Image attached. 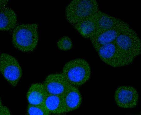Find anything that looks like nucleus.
Returning <instances> with one entry per match:
<instances>
[{
  "instance_id": "obj_11",
  "label": "nucleus",
  "mask_w": 141,
  "mask_h": 115,
  "mask_svg": "<svg viewBox=\"0 0 141 115\" xmlns=\"http://www.w3.org/2000/svg\"><path fill=\"white\" fill-rule=\"evenodd\" d=\"M63 96L65 103L66 113L77 109L82 103V96L78 87L70 85Z\"/></svg>"
},
{
  "instance_id": "obj_12",
  "label": "nucleus",
  "mask_w": 141,
  "mask_h": 115,
  "mask_svg": "<svg viewBox=\"0 0 141 115\" xmlns=\"http://www.w3.org/2000/svg\"><path fill=\"white\" fill-rule=\"evenodd\" d=\"M48 94L43 83H35L30 87L27 93V98L29 104H42L44 103Z\"/></svg>"
},
{
  "instance_id": "obj_4",
  "label": "nucleus",
  "mask_w": 141,
  "mask_h": 115,
  "mask_svg": "<svg viewBox=\"0 0 141 115\" xmlns=\"http://www.w3.org/2000/svg\"><path fill=\"white\" fill-rule=\"evenodd\" d=\"M95 50L103 62L113 67L128 65L134 60L125 53L114 41L102 45Z\"/></svg>"
},
{
  "instance_id": "obj_19",
  "label": "nucleus",
  "mask_w": 141,
  "mask_h": 115,
  "mask_svg": "<svg viewBox=\"0 0 141 115\" xmlns=\"http://www.w3.org/2000/svg\"><path fill=\"white\" fill-rule=\"evenodd\" d=\"M8 1V0H0V9L6 7Z\"/></svg>"
},
{
  "instance_id": "obj_13",
  "label": "nucleus",
  "mask_w": 141,
  "mask_h": 115,
  "mask_svg": "<svg viewBox=\"0 0 141 115\" xmlns=\"http://www.w3.org/2000/svg\"><path fill=\"white\" fill-rule=\"evenodd\" d=\"M44 103L50 114L62 115L66 113L65 105L63 95L48 94Z\"/></svg>"
},
{
  "instance_id": "obj_10",
  "label": "nucleus",
  "mask_w": 141,
  "mask_h": 115,
  "mask_svg": "<svg viewBox=\"0 0 141 115\" xmlns=\"http://www.w3.org/2000/svg\"><path fill=\"white\" fill-rule=\"evenodd\" d=\"M96 25L94 33L101 32L124 24L126 22L99 10L94 15Z\"/></svg>"
},
{
  "instance_id": "obj_2",
  "label": "nucleus",
  "mask_w": 141,
  "mask_h": 115,
  "mask_svg": "<svg viewBox=\"0 0 141 115\" xmlns=\"http://www.w3.org/2000/svg\"><path fill=\"white\" fill-rule=\"evenodd\" d=\"M61 73L70 85L78 87L89 79L91 71L86 61L77 58L67 63L63 68Z\"/></svg>"
},
{
  "instance_id": "obj_15",
  "label": "nucleus",
  "mask_w": 141,
  "mask_h": 115,
  "mask_svg": "<svg viewBox=\"0 0 141 115\" xmlns=\"http://www.w3.org/2000/svg\"><path fill=\"white\" fill-rule=\"evenodd\" d=\"M94 15L72 25L74 29L84 38H90L96 30V25Z\"/></svg>"
},
{
  "instance_id": "obj_5",
  "label": "nucleus",
  "mask_w": 141,
  "mask_h": 115,
  "mask_svg": "<svg viewBox=\"0 0 141 115\" xmlns=\"http://www.w3.org/2000/svg\"><path fill=\"white\" fill-rule=\"evenodd\" d=\"M114 42L125 53L134 59L141 53V40L131 27L120 34Z\"/></svg>"
},
{
  "instance_id": "obj_9",
  "label": "nucleus",
  "mask_w": 141,
  "mask_h": 115,
  "mask_svg": "<svg viewBox=\"0 0 141 115\" xmlns=\"http://www.w3.org/2000/svg\"><path fill=\"white\" fill-rule=\"evenodd\" d=\"M43 83L48 94L59 95H63L70 85L61 73L48 75Z\"/></svg>"
},
{
  "instance_id": "obj_14",
  "label": "nucleus",
  "mask_w": 141,
  "mask_h": 115,
  "mask_svg": "<svg viewBox=\"0 0 141 115\" xmlns=\"http://www.w3.org/2000/svg\"><path fill=\"white\" fill-rule=\"evenodd\" d=\"M0 29L2 31L12 30L16 25L17 17L11 8L5 7L0 9Z\"/></svg>"
},
{
  "instance_id": "obj_1",
  "label": "nucleus",
  "mask_w": 141,
  "mask_h": 115,
  "mask_svg": "<svg viewBox=\"0 0 141 115\" xmlns=\"http://www.w3.org/2000/svg\"><path fill=\"white\" fill-rule=\"evenodd\" d=\"M38 26L35 23L17 25L12 33V41L14 47L25 53L34 50L38 41Z\"/></svg>"
},
{
  "instance_id": "obj_16",
  "label": "nucleus",
  "mask_w": 141,
  "mask_h": 115,
  "mask_svg": "<svg viewBox=\"0 0 141 115\" xmlns=\"http://www.w3.org/2000/svg\"><path fill=\"white\" fill-rule=\"evenodd\" d=\"M29 115H48L50 113L45 103L38 105L29 104L27 111Z\"/></svg>"
},
{
  "instance_id": "obj_3",
  "label": "nucleus",
  "mask_w": 141,
  "mask_h": 115,
  "mask_svg": "<svg viewBox=\"0 0 141 115\" xmlns=\"http://www.w3.org/2000/svg\"><path fill=\"white\" fill-rule=\"evenodd\" d=\"M98 3L95 0H74L67 6L65 17L68 22L73 25L92 16L98 11Z\"/></svg>"
},
{
  "instance_id": "obj_7",
  "label": "nucleus",
  "mask_w": 141,
  "mask_h": 115,
  "mask_svg": "<svg viewBox=\"0 0 141 115\" xmlns=\"http://www.w3.org/2000/svg\"><path fill=\"white\" fill-rule=\"evenodd\" d=\"M114 98L119 107L123 108H133L137 105L139 99L138 92L134 87L121 86L116 90Z\"/></svg>"
},
{
  "instance_id": "obj_17",
  "label": "nucleus",
  "mask_w": 141,
  "mask_h": 115,
  "mask_svg": "<svg viewBox=\"0 0 141 115\" xmlns=\"http://www.w3.org/2000/svg\"><path fill=\"white\" fill-rule=\"evenodd\" d=\"M57 46L60 50L67 51L70 50L72 48V42L69 37L64 36L60 38L58 41Z\"/></svg>"
},
{
  "instance_id": "obj_6",
  "label": "nucleus",
  "mask_w": 141,
  "mask_h": 115,
  "mask_svg": "<svg viewBox=\"0 0 141 115\" xmlns=\"http://www.w3.org/2000/svg\"><path fill=\"white\" fill-rule=\"evenodd\" d=\"M0 71L6 81L13 87L16 86L22 75L21 68L18 61L5 53L0 54Z\"/></svg>"
},
{
  "instance_id": "obj_18",
  "label": "nucleus",
  "mask_w": 141,
  "mask_h": 115,
  "mask_svg": "<svg viewBox=\"0 0 141 115\" xmlns=\"http://www.w3.org/2000/svg\"><path fill=\"white\" fill-rule=\"evenodd\" d=\"M0 115H10L11 113L9 109L3 105L0 101Z\"/></svg>"
},
{
  "instance_id": "obj_8",
  "label": "nucleus",
  "mask_w": 141,
  "mask_h": 115,
  "mask_svg": "<svg viewBox=\"0 0 141 115\" xmlns=\"http://www.w3.org/2000/svg\"><path fill=\"white\" fill-rule=\"evenodd\" d=\"M131 27L126 23L101 32L95 33L90 39L95 50L102 45L114 41L120 34Z\"/></svg>"
}]
</instances>
